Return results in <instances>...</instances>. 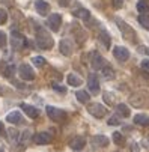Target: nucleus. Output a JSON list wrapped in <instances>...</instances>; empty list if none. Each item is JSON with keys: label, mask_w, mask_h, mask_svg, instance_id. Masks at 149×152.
Segmentation results:
<instances>
[{"label": "nucleus", "mask_w": 149, "mask_h": 152, "mask_svg": "<svg viewBox=\"0 0 149 152\" xmlns=\"http://www.w3.org/2000/svg\"><path fill=\"white\" fill-rule=\"evenodd\" d=\"M36 44L42 50H51L54 45V41L44 27H38L36 29Z\"/></svg>", "instance_id": "f257e3e1"}, {"label": "nucleus", "mask_w": 149, "mask_h": 152, "mask_svg": "<svg viewBox=\"0 0 149 152\" xmlns=\"http://www.w3.org/2000/svg\"><path fill=\"white\" fill-rule=\"evenodd\" d=\"M116 23H118V27L121 29V32H122L123 38H126L130 42H134V36H136V33H134V30L130 27V24H126L125 21H122L121 18H118V20H116Z\"/></svg>", "instance_id": "f03ea898"}, {"label": "nucleus", "mask_w": 149, "mask_h": 152, "mask_svg": "<svg viewBox=\"0 0 149 152\" xmlns=\"http://www.w3.org/2000/svg\"><path fill=\"white\" fill-rule=\"evenodd\" d=\"M24 45H26V38L21 35L20 32L14 30V32L11 33V47H12L14 50H21Z\"/></svg>", "instance_id": "7ed1b4c3"}, {"label": "nucleus", "mask_w": 149, "mask_h": 152, "mask_svg": "<svg viewBox=\"0 0 149 152\" xmlns=\"http://www.w3.org/2000/svg\"><path fill=\"white\" fill-rule=\"evenodd\" d=\"M47 115L54 122H62L63 119L66 118V113L65 112L60 110V108H57V107H53V105H47Z\"/></svg>", "instance_id": "20e7f679"}, {"label": "nucleus", "mask_w": 149, "mask_h": 152, "mask_svg": "<svg viewBox=\"0 0 149 152\" xmlns=\"http://www.w3.org/2000/svg\"><path fill=\"white\" fill-rule=\"evenodd\" d=\"M88 112L95 118H104L105 113H107V108H105L104 105H101V104H98V102H93V104L88 105Z\"/></svg>", "instance_id": "39448f33"}, {"label": "nucleus", "mask_w": 149, "mask_h": 152, "mask_svg": "<svg viewBox=\"0 0 149 152\" xmlns=\"http://www.w3.org/2000/svg\"><path fill=\"white\" fill-rule=\"evenodd\" d=\"M18 74H20V77L23 78V80H27V81H32L35 78V72H33L32 66H29V65H26V63L20 66Z\"/></svg>", "instance_id": "423d86ee"}, {"label": "nucleus", "mask_w": 149, "mask_h": 152, "mask_svg": "<svg viewBox=\"0 0 149 152\" xmlns=\"http://www.w3.org/2000/svg\"><path fill=\"white\" fill-rule=\"evenodd\" d=\"M48 27L53 30V32H59L60 26H62V17L59 14H51L48 17V21H47Z\"/></svg>", "instance_id": "0eeeda50"}, {"label": "nucleus", "mask_w": 149, "mask_h": 152, "mask_svg": "<svg viewBox=\"0 0 149 152\" xmlns=\"http://www.w3.org/2000/svg\"><path fill=\"white\" fill-rule=\"evenodd\" d=\"M33 142L36 145H48L51 142V134L47 131H42V133H36L33 136Z\"/></svg>", "instance_id": "6e6552de"}, {"label": "nucleus", "mask_w": 149, "mask_h": 152, "mask_svg": "<svg viewBox=\"0 0 149 152\" xmlns=\"http://www.w3.org/2000/svg\"><path fill=\"white\" fill-rule=\"evenodd\" d=\"M113 54H115V57H116L118 60H121V62L128 60V57H130V51H128V48L121 47V45H118V47L113 48Z\"/></svg>", "instance_id": "1a4fd4ad"}, {"label": "nucleus", "mask_w": 149, "mask_h": 152, "mask_svg": "<svg viewBox=\"0 0 149 152\" xmlns=\"http://www.w3.org/2000/svg\"><path fill=\"white\" fill-rule=\"evenodd\" d=\"M91 63H92V68H93V69H102V68L105 66L104 57H102L101 54H98V53H92V60H91Z\"/></svg>", "instance_id": "9d476101"}, {"label": "nucleus", "mask_w": 149, "mask_h": 152, "mask_svg": "<svg viewBox=\"0 0 149 152\" xmlns=\"http://www.w3.org/2000/svg\"><path fill=\"white\" fill-rule=\"evenodd\" d=\"M35 9L39 15H47L50 12V5L45 2V0H36L35 2Z\"/></svg>", "instance_id": "9b49d317"}, {"label": "nucleus", "mask_w": 149, "mask_h": 152, "mask_svg": "<svg viewBox=\"0 0 149 152\" xmlns=\"http://www.w3.org/2000/svg\"><path fill=\"white\" fill-rule=\"evenodd\" d=\"M69 146H71V149H74V151H81L84 146H86V140H84V137H81V136H77V137L71 139Z\"/></svg>", "instance_id": "f8f14e48"}, {"label": "nucleus", "mask_w": 149, "mask_h": 152, "mask_svg": "<svg viewBox=\"0 0 149 152\" xmlns=\"http://www.w3.org/2000/svg\"><path fill=\"white\" fill-rule=\"evenodd\" d=\"M88 86H89V91L92 94H98L99 92V81H98V77L95 74H91L89 78H88Z\"/></svg>", "instance_id": "ddd939ff"}, {"label": "nucleus", "mask_w": 149, "mask_h": 152, "mask_svg": "<svg viewBox=\"0 0 149 152\" xmlns=\"http://www.w3.org/2000/svg\"><path fill=\"white\" fill-rule=\"evenodd\" d=\"M21 108H23V112L29 116V118H32V119H35V118H38L39 116V112H38V108H35L33 105H29V104H21Z\"/></svg>", "instance_id": "4468645a"}, {"label": "nucleus", "mask_w": 149, "mask_h": 152, "mask_svg": "<svg viewBox=\"0 0 149 152\" xmlns=\"http://www.w3.org/2000/svg\"><path fill=\"white\" fill-rule=\"evenodd\" d=\"M60 53L62 54H65V56H71L72 54V44L68 41V39H63L60 41Z\"/></svg>", "instance_id": "2eb2a0df"}, {"label": "nucleus", "mask_w": 149, "mask_h": 152, "mask_svg": "<svg viewBox=\"0 0 149 152\" xmlns=\"http://www.w3.org/2000/svg\"><path fill=\"white\" fill-rule=\"evenodd\" d=\"M91 142H92V145L95 148H104V146L109 145V139L105 136H93Z\"/></svg>", "instance_id": "dca6fc26"}, {"label": "nucleus", "mask_w": 149, "mask_h": 152, "mask_svg": "<svg viewBox=\"0 0 149 152\" xmlns=\"http://www.w3.org/2000/svg\"><path fill=\"white\" fill-rule=\"evenodd\" d=\"M6 121H8L9 124L18 125V124L23 122V116H21V113H20V112H11V113L6 116Z\"/></svg>", "instance_id": "f3484780"}, {"label": "nucleus", "mask_w": 149, "mask_h": 152, "mask_svg": "<svg viewBox=\"0 0 149 152\" xmlns=\"http://www.w3.org/2000/svg\"><path fill=\"white\" fill-rule=\"evenodd\" d=\"M134 122H136L137 125L146 126V125H149V116H148V115H143V113H139V115L134 116Z\"/></svg>", "instance_id": "a211bd4d"}, {"label": "nucleus", "mask_w": 149, "mask_h": 152, "mask_svg": "<svg viewBox=\"0 0 149 152\" xmlns=\"http://www.w3.org/2000/svg\"><path fill=\"white\" fill-rule=\"evenodd\" d=\"M72 15L77 17V18H81V20H88V18L91 17L89 11H88V9H84V8H78V9H75V11L72 12Z\"/></svg>", "instance_id": "6ab92c4d"}, {"label": "nucleus", "mask_w": 149, "mask_h": 152, "mask_svg": "<svg viewBox=\"0 0 149 152\" xmlns=\"http://www.w3.org/2000/svg\"><path fill=\"white\" fill-rule=\"evenodd\" d=\"M116 110H118V113H119L122 118H128V116L131 115V112H130V107H128V105H125V104H118Z\"/></svg>", "instance_id": "aec40b11"}, {"label": "nucleus", "mask_w": 149, "mask_h": 152, "mask_svg": "<svg viewBox=\"0 0 149 152\" xmlns=\"http://www.w3.org/2000/svg\"><path fill=\"white\" fill-rule=\"evenodd\" d=\"M99 41L102 42V45L105 48H110V36H109V33L105 32V30L99 32Z\"/></svg>", "instance_id": "412c9836"}, {"label": "nucleus", "mask_w": 149, "mask_h": 152, "mask_svg": "<svg viewBox=\"0 0 149 152\" xmlns=\"http://www.w3.org/2000/svg\"><path fill=\"white\" fill-rule=\"evenodd\" d=\"M66 80H68V84L74 86V88H78V86H81V78L77 77L75 74H69Z\"/></svg>", "instance_id": "4be33fe9"}, {"label": "nucleus", "mask_w": 149, "mask_h": 152, "mask_svg": "<svg viewBox=\"0 0 149 152\" xmlns=\"http://www.w3.org/2000/svg\"><path fill=\"white\" fill-rule=\"evenodd\" d=\"M75 96H77V99H78L80 102H83V104H86V102L89 101V94H88L86 91H78V92L75 94Z\"/></svg>", "instance_id": "5701e85b"}, {"label": "nucleus", "mask_w": 149, "mask_h": 152, "mask_svg": "<svg viewBox=\"0 0 149 152\" xmlns=\"http://www.w3.org/2000/svg\"><path fill=\"white\" fill-rule=\"evenodd\" d=\"M102 74H104L105 78H113L115 77V71H113V68L110 66V65H105V66L102 68Z\"/></svg>", "instance_id": "b1692460"}, {"label": "nucleus", "mask_w": 149, "mask_h": 152, "mask_svg": "<svg viewBox=\"0 0 149 152\" xmlns=\"http://www.w3.org/2000/svg\"><path fill=\"white\" fill-rule=\"evenodd\" d=\"M137 11H139L140 14H145V12L149 11V5H148L146 0H140V2L137 3Z\"/></svg>", "instance_id": "393cba45"}, {"label": "nucleus", "mask_w": 149, "mask_h": 152, "mask_svg": "<svg viewBox=\"0 0 149 152\" xmlns=\"http://www.w3.org/2000/svg\"><path fill=\"white\" fill-rule=\"evenodd\" d=\"M32 62H33V65H35V66H44V65H45V59L44 57H42V56H35L33 59H32Z\"/></svg>", "instance_id": "a878e982"}, {"label": "nucleus", "mask_w": 149, "mask_h": 152, "mask_svg": "<svg viewBox=\"0 0 149 152\" xmlns=\"http://www.w3.org/2000/svg\"><path fill=\"white\" fill-rule=\"evenodd\" d=\"M139 21H140V24H142L145 29H149V17H146L145 14H140Z\"/></svg>", "instance_id": "bb28decb"}, {"label": "nucleus", "mask_w": 149, "mask_h": 152, "mask_svg": "<svg viewBox=\"0 0 149 152\" xmlns=\"http://www.w3.org/2000/svg\"><path fill=\"white\" fill-rule=\"evenodd\" d=\"M113 142L116 143V145H123V142H125V139H123V136L121 134V133H113Z\"/></svg>", "instance_id": "cd10ccee"}, {"label": "nucleus", "mask_w": 149, "mask_h": 152, "mask_svg": "<svg viewBox=\"0 0 149 152\" xmlns=\"http://www.w3.org/2000/svg\"><path fill=\"white\" fill-rule=\"evenodd\" d=\"M8 44V38H6V33L3 30H0V48H5Z\"/></svg>", "instance_id": "c85d7f7f"}, {"label": "nucleus", "mask_w": 149, "mask_h": 152, "mask_svg": "<svg viewBox=\"0 0 149 152\" xmlns=\"http://www.w3.org/2000/svg\"><path fill=\"white\" fill-rule=\"evenodd\" d=\"M6 20H8V12L3 8H0V24H5Z\"/></svg>", "instance_id": "c756f323"}, {"label": "nucleus", "mask_w": 149, "mask_h": 152, "mask_svg": "<svg viewBox=\"0 0 149 152\" xmlns=\"http://www.w3.org/2000/svg\"><path fill=\"white\" fill-rule=\"evenodd\" d=\"M8 133H9V139H11L12 142H17V139H18V131H17V129L11 128Z\"/></svg>", "instance_id": "7c9ffc66"}, {"label": "nucleus", "mask_w": 149, "mask_h": 152, "mask_svg": "<svg viewBox=\"0 0 149 152\" xmlns=\"http://www.w3.org/2000/svg\"><path fill=\"white\" fill-rule=\"evenodd\" d=\"M112 5H113L115 9H121V8L123 6V0H113Z\"/></svg>", "instance_id": "2f4dec72"}, {"label": "nucleus", "mask_w": 149, "mask_h": 152, "mask_svg": "<svg viewBox=\"0 0 149 152\" xmlns=\"http://www.w3.org/2000/svg\"><path fill=\"white\" fill-rule=\"evenodd\" d=\"M14 71H15V68H14V65H11V66H8V68L5 69V72H3V74H5L6 77H11V75L14 74Z\"/></svg>", "instance_id": "473e14b6"}, {"label": "nucleus", "mask_w": 149, "mask_h": 152, "mask_svg": "<svg viewBox=\"0 0 149 152\" xmlns=\"http://www.w3.org/2000/svg\"><path fill=\"white\" fill-rule=\"evenodd\" d=\"M119 124H121V121H119L118 116H112L109 119V125H119Z\"/></svg>", "instance_id": "72a5a7b5"}, {"label": "nucleus", "mask_w": 149, "mask_h": 152, "mask_svg": "<svg viewBox=\"0 0 149 152\" xmlns=\"http://www.w3.org/2000/svg\"><path fill=\"white\" fill-rule=\"evenodd\" d=\"M142 69L145 72H149V60H142Z\"/></svg>", "instance_id": "f704fd0d"}, {"label": "nucleus", "mask_w": 149, "mask_h": 152, "mask_svg": "<svg viewBox=\"0 0 149 152\" xmlns=\"http://www.w3.org/2000/svg\"><path fill=\"white\" fill-rule=\"evenodd\" d=\"M53 89H54V91H59V92H62V94L66 92L65 88H62V86H59V84H56V83H53Z\"/></svg>", "instance_id": "c9c22d12"}, {"label": "nucleus", "mask_w": 149, "mask_h": 152, "mask_svg": "<svg viewBox=\"0 0 149 152\" xmlns=\"http://www.w3.org/2000/svg\"><path fill=\"white\" fill-rule=\"evenodd\" d=\"M110 96H112V95H110V94H107V92H105V94H104V99H105V101H107L109 104H113V101H112V98H110Z\"/></svg>", "instance_id": "e433bc0d"}, {"label": "nucleus", "mask_w": 149, "mask_h": 152, "mask_svg": "<svg viewBox=\"0 0 149 152\" xmlns=\"http://www.w3.org/2000/svg\"><path fill=\"white\" fill-rule=\"evenodd\" d=\"M71 3V0H59V5L60 6H68Z\"/></svg>", "instance_id": "4c0bfd02"}, {"label": "nucleus", "mask_w": 149, "mask_h": 152, "mask_svg": "<svg viewBox=\"0 0 149 152\" xmlns=\"http://www.w3.org/2000/svg\"><path fill=\"white\" fill-rule=\"evenodd\" d=\"M131 152H139V146H137V143H134V145H133V148H131Z\"/></svg>", "instance_id": "58836bf2"}, {"label": "nucleus", "mask_w": 149, "mask_h": 152, "mask_svg": "<svg viewBox=\"0 0 149 152\" xmlns=\"http://www.w3.org/2000/svg\"><path fill=\"white\" fill-rule=\"evenodd\" d=\"M5 133V126H3V122H0V136Z\"/></svg>", "instance_id": "ea45409f"}, {"label": "nucleus", "mask_w": 149, "mask_h": 152, "mask_svg": "<svg viewBox=\"0 0 149 152\" xmlns=\"http://www.w3.org/2000/svg\"><path fill=\"white\" fill-rule=\"evenodd\" d=\"M146 53H148V54H149V48H148V50H146Z\"/></svg>", "instance_id": "a19ab883"}, {"label": "nucleus", "mask_w": 149, "mask_h": 152, "mask_svg": "<svg viewBox=\"0 0 149 152\" xmlns=\"http://www.w3.org/2000/svg\"><path fill=\"white\" fill-rule=\"evenodd\" d=\"M0 152H5V151H3V149H0Z\"/></svg>", "instance_id": "79ce46f5"}]
</instances>
